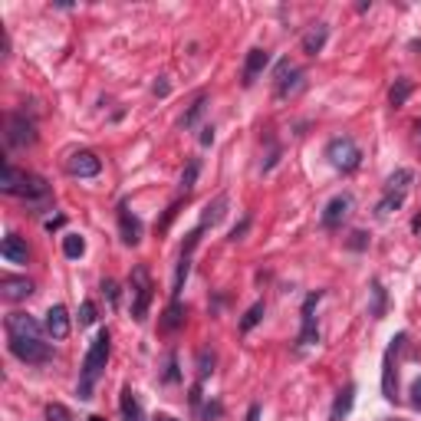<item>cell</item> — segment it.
Wrapping results in <instances>:
<instances>
[{
    "instance_id": "cell-12",
    "label": "cell",
    "mask_w": 421,
    "mask_h": 421,
    "mask_svg": "<svg viewBox=\"0 0 421 421\" xmlns=\"http://www.w3.org/2000/svg\"><path fill=\"white\" fill-rule=\"evenodd\" d=\"M273 83H277V96L283 99V96H290V92L300 86V69H296L290 60H280L277 63V69H273Z\"/></svg>"
},
{
    "instance_id": "cell-31",
    "label": "cell",
    "mask_w": 421,
    "mask_h": 421,
    "mask_svg": "<svg viewBox=\"0 0 421 421\" xmlns=\"http://www.w3.org/2000/svg\"><path fill=\"white\" fill-rule=\"evenodd\" d=\"M197 175H201V158H191L188 168H184V175H181V191H184V195L197 184Z\"/></svg>"
},
{
    "instance_id": "cell-20",
    "label": "cell",
    "mask_w": 421,
    "mask_h": 421,
    "mask_svg": "<svg viewBox=\"0 0 421 421\" xmlns=\"http://www.w3.org/2000/svg\"><path fill=\"white\" fill-rule=\"evenodd\" d=\"M224 214H227V195H217L214 201L204 204V214H201V224L197 227H204V230H208V227L221 224V217H224Z\"/></svg>"
},
{
    "instance_id": "cell-13",
    "label": "cell",
    "mask_w": 421,
    "mask_h": 421,
    "mask_svg": "<svg viewBox=\"0 0 421 421\" xmlns=\"http://www.w3.org/2000/svg\"><path fill=\"white\" fill-rule=\"evenodd\" d=\"M270 66V53L263 50V46H254L250 53H247V60H244V86H254L257 76L263 73Z\"/></svg>"
},
{
    "instance_id": "cell-41",
    "label": "cell",
    "mask_w": 421,
    "mask_h": 421,
    "mask_svg": "<svg viewBox=\"0 0 421 421\" xmlns=\"http://www.w3.org/2000/svg\"><path fill=\"white\" fill-rule=\"evenodd\" d=\"M411 405H415V408L421 411V378L415 382V385H411Z\"/></svg>"
},
{
    "instance_id": "cell-27",
    "label": "cell",
    "mask_w": 421,
    "mask_h": 421,
    "mask_svg": "<svg viewBox=\"0 0 421 421\" xmlns=\"http://www.w3.org/2000/svg\"><path fill=\"white\" fill-rule=\"evenodd\" d=\"M411 181H415V171H411V168H398V171H395V175L389 178L385 191H402V195H408Z\"/></svg>"
},
{
    "instance_id": "cell-33",
    "label": "cell",
    "mask_w": 421,
    "mask_h": 421,
    "mask_svg": "<svg viewBox=\"0 0 421 421\" xmlns=\"http://www.w3.org/2000/svg\"><path fill=\"white\" fill-rule=\"evenodd\" d=\"M46 418L50 421H73V415H69V408L60 405V402H50L46 405Z\"/></svg>"
},
{
    "instance_id": "cell-30",
    "label": "cell",
    "mask_w": 421,
    "mask_h": 421,
    "mask_svg": "<svg viewBox=\"0 0 421 421\" xmlns=\"http://www.w3.org/2000/svg\"><path fill=\"white\" fill-rule=\"evenodd\" d=\"M63 254L69 257V260H79V257L86 254V241H83L79 234H66V237H63Z\"/></svg>"
},
{
    "instance_id": "cell-5",
    "label": "cell",
    "mask_w": 421,
    "mask_h": 421,
    "mask_svg": "<svg viewBox=\"0 0 421 421\" xmlns=\"http://www.w3.org/2000/svg\"><path fill=\"white\" fill-rule=\"evenodd\" d=\"M7 346L14 352L20 362H27V365H46V362L53 359V349L40 343V339H20V336H7Z\"/></svg>"
},
{
    "instance_id": "cell-34",
    "label": "cell",
    "mask_w": 421,
    "mask_h": 421,
    "mask_svg": "<svg viewBox=\"0 0 421 421\" xmlns=\"http://www.w3.org/2000/svg\"><path fill=\"white\" fill-rule=\"evenodd\" d=\"M178 210H181V197H178V201H171V204H168L165 217H162V221H158V234H165L168 227H171V221H175V217H178Z\"/></svg>"
},
{
    "instance_id": "cell-45",
    "label": "cell",
    "mask_w": 421,
    "mask_h": 421,
    "mask_svg": "<svg viewBox=\"0 0 421 421\" xmlns=\"http://www.w3.org/2000/svg\"><path fill=\"white\" fill-rule=\"evenodd\" d=\"M411 230H415V234H421V214H415V221H411Z\"/></svg>"
},
{
    "instance_id": "cell-24",
    "label": "cell",
    "mask_w": 421,
    "mask_h": 421,
    "mask_svg": "<svg viewBox=\"0 0 421 421\" xmlns=\"http://www.w3.org/2000/svg\"><path fill=\"white\" fill-rule=\"evenodd\" d=\"M208 112V92H197L195 102L188 105V112L181 116V129H195L197 122H201V116Z\"/></svg>"
},
{
    "instance_id": "cell-28",
    "label": "cell",
    "mask_w": 421,
    "mask_h": 421,
    "mask_svg": "<svg viewBox=\"0 0 421 421\" xmlns=\"http://www.w3.org/2000/svg\"><path fill=\"white\" fill-rule=\"evenodd\" d=\"M263 313H267V306H263V300H257L254 306H250V310H247V313L241 316V323H237V330L241 332H250L257 326V323H260V319H263Z\"/></svg>"
},
{
    "instance_id": "cell-3",
    "label": "cell",
    "mask_w": 421,
    "mask_h": 421,
    "mask_svg": "<svg viewBox=\"0 0 421 421\" xmlns=\"http://www.w3.org/2000/svg\"><path fill=\"white\" fill-rule=\"evenodd\" d=\"M129 286H132V319L136 323H145V316H149V306H151V277H149V267H142L138 263L132 277H129Z\"/></svg>"
},
{
    "instance_id": "cell-39",
    "label": "cell",
    "mask_w": 421,
    "mask_h": 421,
    "mask_svg": "<svg viewBox=\"0 0 421 421\" xmlns=\"http://www.w3.org/2000/svg\"><path fill=\"white\" fill-rule=\"evenodd\" d=\"M247 230H250V217H241V224H237L234 230H230V244L244 241V234H247Z\"/></svg>"
},
{
    "instance_id": "cell-37",
    "label": "cell",
    "mask_w": 421,
    "mask_h": 421,
    "mask_svg": "<svg viewBox=\"0 0 421 421\" xmlns=\"http://www.w3.org/2000/svg\"><path fill=\"white\" fill-rule=\"evenodd\" d=\"M369 247V234L365 230H356L352 237H349V250H365Z\"/></svg>"
},
{
    "instance_id": "cell-18",
    "label": "cell",
    "mask_w": 421,
    "mask_h": 421,
    "mask_svg": "<svg viewBox=\"0 0 421 421\" xmlns=\"http://www.w3.org/2000/svg\"><path fill=\"white\" fill-rule=\"evenodd\" d=\"M326 40H330V27H326V23H316V27H310V30L303 33L300 46H303L306 56H316V53H323Z\"/></svg>"
},
{
    "instance_id": "cell-43",
    "label": "cell",
    "mask_w": 421,
    "mask_h": 421,
    "mask_svg": "<svg viewBox=\"0 0 421 421\" xmlns=\"http://www.w3.org/2000/svg\"><path fill=\"white\" fill-rule=\"evenodd\" d=\"M151 89H155V96H168V83H165V79H162V83H155Z\"/></svg>"
},
{
    "instance_id": "cell-11",
    "label": "cell",
    "mask_w": 421,
    "mask_h": 421,
    "mask_svg": "<svg viewBox=\"0 0 421 421\" xmlns=\"http://www.w3.org/2000/svg\"><path fill=\"white\" fill-rule=\"evenodd\" d=\"M119 234L122 244H129V247H136L142 241V221H138V214H132V208L125 201L119 204Z\"/></svg>"
},
{
    "instance_id": "cell-25",
    "label": "cell",
    "mask_w": 421,
    "mask_h": 421,
    "mask_svg": "<svg viewBox=\"0 0 421 421\" xmlns=\"http://www.w3.org/2000/svg\"><path fill=\"white\" fill-rule=\"evenodd\" d=\"M411 79H395L391 83V89H389V105L391 109H402V105L408 102V96H411Z\"/></svg>"
},
{
    "instance_id": "cell-35",
    "label": "cell",
    "mask_w": 421,
    "mask_h": 421,
    "mask_svg": "<svg viewBox=\"0 0 421 421\" xmlns=\"http://www.w3.org/2000/svg\"><path fill=\"white\" fill-rule=\"evenodd\" d=\"M92 323H96V303L83 300V306H79V326H92Z\"/></svg>"
},
{
    "instance_id": "cell-40",
    "label": "cell",
    "mask_w": 421,
    "mask_h": 421,
    "mask_svg": "<svg viewBox=\"0 0 421 421\" xmlns=\"http://www.w3.org/2000/svg\"><path fill=\"white\" fill-rule=\"evenodd\" d=\"M201 145H204V149H208V145H214V125H201Z\"/></svg>"
},
{
    "instance_id": "cell-15",
    "label": "cell",
    "mask_w": 421,
    "mask_h": 421,
    "mask_svg": "<svg viewBox=\"0 0 421 421\" xmlns=\"http://www.w3.org/2000/svg\"><path fill=\"white\" fill-rule=\"evenodd\" d=\"M33 293V283L27 280V277H3L0 280V296L7 303H20V300H27Z\"/></svg>"
},
{
    "instance_id": "cell-44",
    "label": "cell",
    "mask_w": 421,
    "mask_h": 421,
    "mask_svg": "<svg viewBox=\"0 0 421 421\" xmlns=\"http://www.w3.org/2000/svg\"><path fill=\"white\" fill-rule=\"evenodd\" d=\"M63 227V217H53V221H46V230H50V234H53V230H60Z\"/></svg>"
},
{
    "instance_id": "cell-2",
    "label": "cell",
    "mask_w": 421,
    "mask_h": 421,
    "mask_svg": "<svg viewBox=\"0 0 421 421\" xmlns=\"http://www.w3.org/2000/svg\"><path fill=\"white\" fill-rule=\"evenodd\" d=\"M109 352H112V332L99 330L96 332V339L89 343V352H86V359H83V369H79V389L76 391H79L83 402L92 398V389H96V382H99L102 372H105Z\"/></svg>"
},
{
    "instance_id": "cell-26",
    "label": "cell",
    "mask_w": 421,
    "mask_h": 421,
    "mask_svg": "<svg viewBox=\"0 0 421 421\" xmlns=\"http://www.w3.org/2000/svg\"><path fill=\"white\" fill-rule=\"evenodd\" d=\"M191 273V254L178 257V270H175V283H171V300H181V290H184V280Z\"/></svg>"
},
{
    "instance_id": "cell-47",
    "label": "cell",
    "mask_w": 421,
    "mask_h": 421,
    "mask_svg": "<svg viewBox=\"0 0 421 421\" xmlns=\"http://www.w3.org/2000/svg\"><path fill=\"white\" fill-rule=\"evenodd\" d=\"M89 421H105V418H99V415H92V418Z\"/></svg>"
},
{
    "instance_id": "cell-38",
    "label": "cell",
    "mask_w": 421,
    "mask_h": 421,
    "mask_svg": "<svg viewBox=\"0 0 421 421\" xmlns=\"http://www.w3.org/2000/svg\"><path fill=\"white\" fill-rule=\"evenodd\" d=\"M178 378H181V372H178V356L171 352V356H168V372H165V382H178Z\"/></svg>"
},
{
    "instance_id": "cell-32",
    "label": "cell",
    "mask_w": 421,
    "mask_h": 421,
    "mask_svg": "<svg viewBox=\"0 0 421 421\" xmlns=\"http://www.w3.org/2000/svg\"><path fill=\"white\" fill-rule=\"evenodd\" d=\"M214 372V352L210 349H201V356H197V376H201V382Z\"/></svg>"
},
{
    "instance_id": "cell-29",
    "label": "cell",
    "mask_w": 421,
    "mask_h": 421,
    "mask_svg": "<svg viewBox=\"0 0 421 421\" xmlns=\"http://www.w3.org/2000/svg\"><path fill=\"white\" fill-rule=\"evenodd\" d=\"M402 204H405V195H402V191H385V195H382V201L376 204V210L385 217V214H391V210H398Z\"/></svg>"
},
{
    "instance_id": "cell-10",
    "label": "cell",
    "mask_w": 421,
    "mask_h": 421,
    "mask_svg": "<svg viewBox=\"0 0 421 421\" xmlns=\"http://www.w3.org/2000/svg\"><path fill=\"white\" fill-rule=\"evenodd\" d=\"M3 326H7V336H20V339H40V332L46 330L30 313H10L3 319Z\"/></svg>"
},
{
    "instance_id": "cell-9",
    "label": "cell",
    "mask_w": 421,
    "mask_h": 421,
    "mask_svg": "<svg viewBox=\"0 0 421 421\" xmlns=\"http://www.w3.org/2000/svg\"><path fill=\"white\" fill-rule=\"evenodd\" d=\"M349 210H352V195H336L323 208V217H319V224L326 227V230H339L343 227V221L349 217Z\"/></svg>"
},
{
    "instance_id": "cell-22",
    "label": "cell",
    "mask_w": 421,
    "mask_h": 421,
    "mask_svg": "<svg viewBox=\"0 0 421 421\" xmlns=\"http://www.w3.org/2000/svg\"><path fill=\"white\" fill-rule=\"evenodd\" d=\"M162 332H178L181 326H184V306H181V300H171L168 303V310L162 313Z\"/></svg>"
},
{
    "instance_id": "cell-1",
    "label": "cell",
    "mask_w": 421,
    "mask_h": 421,
    "mask_svg": "<svg viewBox=\"0 0 421 421\" xmlns=\"http://www.w3.org/2000/svg\"><path fill=\"white\" fill-rule=\"evenodd\" d=\"M0 191L10 197H23L30 208H46L53 195H50V184H46L40 175H27V171H20L17 165H3V178H0Z\"/></svg>"
},
{
    "instance_id": "cell-16",
    "label": "cell",
    "mask_w": 421,
    "mask_h": 421,
    "mask_svg": "<svg viewBox=\"0 0 421 421\" xmlns=\"http://www.w3.org/2000/svg\"><path fill=\"white\" fill-rule=\"evenodd\" d=\"M0 257H3L7 263H27V260H30V247H27V241H23L20 234H7L3 244H0Z\"/></svg>"
},
{
    "instance_id": "cell-23",
    "label": "cell",
    "mask_w": 421,
    "mask_h": 421,
    "mask_svg": "<svg viewBox=\"0 0 421 421\" xmlns=\"http://www.w3.org/2000/svg\"><path fill=\"white\" fill-rule=\"evenodd\" d=\"M369 316L372 319H382L385 316V310H389V293H385V286H382V280H372V290H369Z\"/></svg>"
},
{
    "instance_id": "cell-36",
    "label": "cell",
    "mask_w": 421,
    "mask_h": 421,
    "mask_svg": "<svg viewBox=\"0 0 421 421\" xmlns=\"http://www.w3.org/2000/svg\"><path fill=\"white\" fill-rule=\"evenodd\" d=\"M102 293L109 300V306H119V283L116 280H102Z\"/></svg>"
},
{
    "instance_id": "cell-7",
    "label": "cell",
    "mask_w": 421,
    "mask_h": 421,
    "mask_svg": "<svg viewBox=\"0 0 421 421\" xmlns=\"http://www.w3.org/2000/svg\"><path fill=\"white\" fill-rule=\"evenodd\" d=\"M66 171L73 175V178H96L99 171H102V158L96 155V151H73L69 155V162H66Z\"/></svg>"
},
{
    "instance_id": "cell-17",
    "label": "cell",
    "mask_w": 421,
    "mask_h": 421,
    "mask_svg": "<svg viewBox=\"0 0 421 421\" xmlns=\"http://www.w3.org/2000/svg\"><path fill=\"white\" fill-rule=\"evenodd\" d=\"M43 326L53 339H66V336H69V313H66V306H50Z\"/></svg>"
},
{
    "instance_id": "cell-42",
    "label": "cell",
    "mask_w": 421,
    "mask_h": 421,
    "mask_svg": "<svg viewBox=\"0 0 421 421\" xmlns=\"http://www.w3.org/2000/svg\"><path fill=\"white\" fill-rule=\"evenodd\" d=\"M247 421H260V405H257V402L247 408Z\"/></svg>"
},
{
    "instance_id": "cell-4",
    "label": "cell",
    "mask_w": 421,
    "mask_h": 421,
    "mask_svg": "<svg viewBox=\"0 0 421 421\" xmlns=\"http://www.w3.org/2000/svg\"><path fill=\"white\" fill-rule=\"evenodd\" d=\"M326 158H330L332 168H339V171H356L362 165V151L356 145V138L349 136H339L332 138L330 145H326Z\"/></svg>"
},
{
    "instance_id": "cell-46",
    "label": "cell",
    "mask_w": 421,
    "mask_h": 421,
    "mask_svg": "<svg viewBox=\"0 0 421 421\" xmlns=\"http://www.w3.org/2000/svg\"><path fill=\"white\" fill-rule=\"evenodd\" d=\"M151 421H178V418H171V415H155Z\"/></svg>"
},
{
    "instance_id": "cell-19",
    "label": "cell",
    "mask_w": 421,
    "mask_h": 421,
    "mask_svg": "<svg viewBox=\"0 0 421 421\" xmlns=\"http://www.w3.org/2000/svg\"><path fill=\"white\" fill-rule=\"evenodd\" d=\"M352 405H356V385H346V389L336 395V402H332L330 421H346L349 411H352Z\"/></svg>"
},
{
    "instance_id": "cell-8",
    "label": "cell",
    "mask_w": 421,
    "mask_h": 421,
    "mask_svg": "<svg viewBox=\"0 0 421 421\" xmlns=\"http://www.w3.org/2000/svg\"><path fill=\"white\" fill-rule=\"evenodd\" d=\"M323 300V293H310L306 303H303V330H300V339H296V346L306 349V346H316L319 343V326H316V303Z\"/></svg>"
},
{
    "instance_id": "cell-21",
    "label": "cell",
    "mask_w": 421,
    "mask_h": 421,
    "mask_svg": "<svg viewBox=\"0 0 421 421\" xmlns=\"http://www.w3.org/2000/svg\"><path fill=\"white\" fill-rule=\"evenodd\" d=\"M119 411H122V421H145V415H142V405H138V398H136V391L129 389H122L119 395Z\"/></svg>"
},
{
    "instance_id": "cell-6",
    "label": "cell",
    "mask_w": 421,
    "mask_h": 421,
    "mask_svg": "<svg viewBox=\"0 0 421 421\" xmlns=\"http://www.w3.org/2000/svg\"><path fill=\"white\" fill-rule=\"evenodd\" d=\"M3 138H7L10 149H27V145L36 142V125H33L23 112H10V116H7V132H3Z\"/></svg>"
},
{
    "instance_id": "cell-14",
    "label": "cell",
    "mask_w": 421,
    "mask_h": 421,
    "mask_svg": "<svg viewBox=\"0 0 421 421\" xmlns=\"http://www.w3.org/2000/svg\"><path fill=\"white\" fill-rule=\"evenodd\" d=\"M405 343V332L398 336V339H391V346L385 349V356H382V395L395 402V369H391V356H395V349Z\"/></svg>"
}]
</instances>
